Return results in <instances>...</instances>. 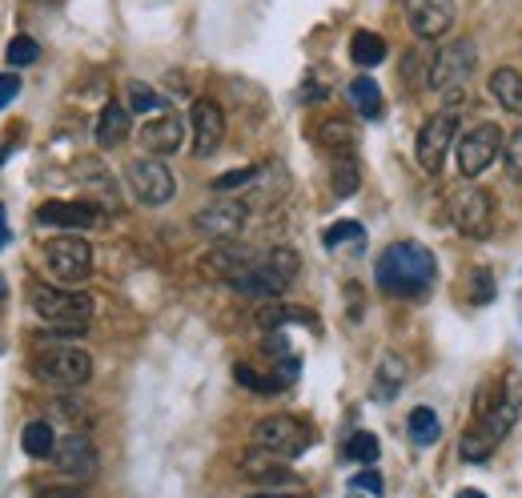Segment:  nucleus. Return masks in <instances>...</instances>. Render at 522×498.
<instances>
[{"label":"nucleus","instance_id":"obj_37","mask_svg":"<svg viewBox=\"0 0 522 498\" xmlns=\"http://www.w3.org/2000/svg\"><path fill=\"white\" fill-rule=\"evenodd\" d=\"M490 298H494V278H490V270H474V274H470V302H474V306H490Z\"/></svg>","mask_w":522,"mask_h":498},{"label":"nucleus","instance_id":"obj_15","mask_svg":"<svg viewBox=\"0 0 522 498\" xmlns=\"http://www.w3.org/2000/svg\"><path fill=\"white\" fill-rule=\"evenodd\" d=\"M57 470L65 474V478H73V482H89L93 474H97V466H101V458H97V446H93V438L85 434V430H69L61 442H57Z\"/></svg>","mask_w":522,"mask_h":498},{"label":"nucleus","instance_id":"obj_24","mask_svg":"<svg viewBox=\"0 0 522 498\" xmlns=\"http://www.w3.org/2000/svg\"><path fill=\"white\" fill-rule=\"evenodd\" d=\"M350 57H354V65H362V69L382 65V61H386V37H378V33H370V29H358V33L350 37Z\"/></svg>","mask_w":522,"mask_h":498},{"label":"nucleus","instance_id":"obj_16","mask_svg":"<svg viewBox=\"0 0 522 498\" xmlns=\"http://www.w3.org/2000/svg\"><path fill=\"white\" fill-rule=\"evenodd\" d=\"M189 125H193V157H213L221 149V141H225V113H221V105L209 101V97L193 101Z\"/></svg>","mask_w":522,"mask_h":498},{"label":"nucleus","instance_id":"obj_4","mask_svg":"<svg viewBox=\"0 0 522 498\" xmlns=\"http://www.w3.org/2000/svg\"><path fill=\"white\" fill-rule=\"evenodd\" d=\"M29 366L45 386H57V390H77V386H85L93 378V354L85 346L53 342V338L33 350Z\"/></svg>","mask_w":522,"mask_h":498},{"label":"nucleus","instance_id":"obj_42","mask_svg":"<svg viewBox=\"0 0 522 498\" xmlns=\"http://www.w3.org/2000/svg\"><path fill=\"white\" fill-rule=\"evenodd\" d=\"M257 498H306V494H257Z\"/></svg>","mask_w":522,"mask_h":498},{"label":"nucleus","instance_id":"obj_22","mask_svg":"<svg viewBox=\"0 0 522 498\" xmlns=\"http://www.w3.org/2000/svg\"><path fill=\"white\" fill-rule=\"evenodd\" d=\"M350 101H354V109H358L366 121H382V113H386V101H382V89H378L374 77L350 81Z\"/></svg>","mask_w":522,"mask_h":498},{"label":"nucleus","instance_id":"obj_23","mask_svg":"<svg viewBox=\"0 0 522 498\" xmlns=\"http://www.w3.org/2000/svg\"><path fill=\"white\" fill-rule=\"evenodd\" d=\"M314 137H318L322 149H330V153H338V157H342V153H354V141H358V137H354V125L342 121V117H326Z\"/></svg>","mask_w":522,"mask_h":498},{"label":"nucleus","instance_id":"obj_29","mask_svg":"<svg viewBox=\"0 0 522 498\" xmlns=\"http://www.w3.org/2000/svg\"><path fill=\"white\" fill-rule=\"evenodd\" d=\"M410 438L418 446H434L442 438V422H438V414L430 406H414L410 410Z\"/></svg>","mask_w":522,"mask_h":498},{"label":"nucleus","instance_id":"obj_7","mask_svg":"<svg viewBox=\"0 0 522 498\" xmlns=\"http://www.w3.org/2000/svg\"><path fill=\"white\" fill-rule=\"evenodd\" d=\"M45 266L57 278V286H85L93 278V245L81 233H61L45 245Z\"/></svg>","mask_w":522,"mask_h":498},{"label":"nucleus","instance_id":"obj_43","mask_svg":"<svg viewBox=\"0 0 522 498\" xmlns=\"http://www.w3.org/2000/svg\"><path fill=\"white\" fill-rule=\"evenodd\" d=\"M5 294H9V282H5V274H0V302H5Z\"/></svg>","mask_w":522,"mask_h":498},{"label":"nucleus","instance_id":"obj_13","mask_svg":"<svg viewBox=\"0 0 522 498\" xmlns=\"http://www.w3.org/2000/svg\"><path fill=\"white\" fill-rule=\"evenodd\" d=\"M193 229L213 245H233L245 229V205L241 201H213L193 213Z\"/></svg>","mask_w":522,"mask_h":498},{"label":"nucleus","instance_id":"obj_3","mask_svg":"<svg viewBox=\"0 0 522 498\" xmlns=\"http://www.w3.org/2000/svg\"><path fill=\"white\" fill-rule=\"evenodd\" d=\"M298 270H302V258L294 254L290 245L253 249L249 266L237 278H229V290H237L245 298H257V302H270V298H278V294H286L294 286Z\"/></svg>","mask_w":522,"mask_h":498},{"label":"nucleus","instance_id":"obj_31","mask_svg":"<svg viewBox=\"0 0 522 498\" xmlns=\"http://www.w3.org/2000/svg\"><path fill=\"white\" fill-rule=\"evenodd\" d=\"M378 454H382V446H378V438L370 430L350 434V442H346V458L350 462H378Z\"/></svg>","mask_w":522,"mask_h":498},{"label":"nucleus","instance_id":"obj_26","mask_svg":"<svg viewBox=\"0 0 522 498\" xmlns=\"http://www.w3.org/2000/svg\"><path fill=\"white\" fill-rule=\"evenodd\" d=\"M406 374H410V366H406L402 354H382V362H378V398H394L402 390Z\"/></svg>","mask_w":522,"mask_h":498},{"label":"nucleus","instance_id":"obj_32","mask_svg":"<svg viewBox=\"0 0 522 498\" xmlns=\"http://www.w3.org/2000/svg\"><path fill=\"white\" fill-rule=\"evenodd\" d=\"M37 57H41V45H37L33 37H25V33H21V37H13V41H9V49H5V61H9L13 69L33 65Z\"/></svg>","mask_w":522,"mask_h":498},{"label":"nucleus","instance_id":"obj_11","mask_svg":"<svg viewBox=\"0 0 522 498\" xmlns=\"http://www.w3.org/2000/svg\"><path fill=\"white\" fill-rule=\"evenodd\" d=\"M454 133H458V109H438L434 117L422 121L418 141H414V157L426 173H442L446 153L454 145Z\"/></svg>","mask_w":522,"mask_h":498},{"label":"nucleus","instance_id":"obj_35","mask_svg":"<svg viewBox=\"0 0 522 498\" xmlns=\"http://www.w3.org/2000/svg\"><path fill=\"white\" fill-rule=\"evenodd\" d=\"M502 161H506V173L514 185H522V125L506 137V149H502Z\"/></svg>","mask_w":522,"mask_h":498},{"label":"nucleus","instance_id":"obj_21","mask_svg":"<svg viewBox=\"0 0 522 498\" xmlns=\"http://www.w3.org/2000/svg\"><path fill=\"white\" fill-rule=\"evenodd\" d=\"M486 85H490V97L506 113H522V73L518 69H494Z\"/></svg>","mask_w":522,"mask_h":498},{"label":"nucleus","instance_id":"obj_28","mask_svg":"<svg viewBox=\"0 0 522 498\" xmlns=\"http://www.w3.org/2000/svg\"><path fill=\"white\" fill-rule=\"evenodd\" d=\"M233 378H237V386H245V390H253V394H278V390H286V382H282L278 370L261 374V370H253V366H245V362L233 366Z\"/></svg>","mask_w":522,"mask_h":498},{"label":"nucleus","instance_id":"obj_6","mask_svg":"<svg viewBox=\"0 0 522 498\" xmlns=\"http://www.w3.org/2000/svg\"><path fill=\"white\" fill-rule=\"evenodd\" d=\"M29 302H33V314L53 326V330H73V334H85L89 318H93V298L89 294H77L69 286H45L37 282L29 290Z\"/></svg>","mask_w":522,"mask_h":498},{"label":"nucleus","instance_id":"obj_18","mask_svg":"<svg viewBox=\"0 0 522 498\" xmlns=\"http://www.w3.org/2000/svg\"><path fill=\"white\" fill-rule=\"evenodd\" d=\"M37 221H41V225H57V229L81 233V229H93V225L101 221V213H97V205H89V201H45V205L37 209Z\"/></svg>","mask_w":522,"mask_h":498},{"label":"nucleus","instance_id":"obj_14","mask_svg":"<svg viewBox=\"0 0 522 498\" xmlns=\"http://www.w3.org/2000/svg\"><path fill=\"white\" fill-rule=\"evenodd\" d=\"M406 25L418 41H442L454 29V0H406Z\"/></svg>","mask_w":522,"mask_h":498},{"label":"nucleus","instance_id":"obj_46","mask_svg":"<svg viewBox=\"0 0 522 498\" xmlns=\"http://www.w3.org/2000/svg\"><path fill=\"white\" fill-rule=\"evenodd\" d=\"M350 498H358V494H350Z\"/></svg>","mask_w":522,"mask_h":498},{"label":"nucleus","instance_id":"obj_27","mask_svg":"<svg viewBox=\"0 0 522 498\" xmlns=\"http://www.w3.org/2000/svg\"><path fill=\"white\" fill-rule=\"evenodd\" d=\"M57 442H61V438L53 434L49 422H29L25 434H21V446H25L29 458H53V454H57Z\"/></svg>","mask_w":522,"mask_h":498},{"label":"nucleus","instance_id":"obj_12","mask_svg":"<svg viewBox=\"0 0 522 498\" xmlns=\"http://www.w3.org/2000/svg\"><path fill=\"white\" fill-rule=\"evenodd\" d=\"M125 181L141 205H169L177 193V181L161 157H137L125 165Z\"/></svg>","mask_w":522,"mask_h":498},{"label":"nucleus","instance_id":"obj_9","mask_svg":"<svg viewBox=\"0 0 522 498\" xmlns=\"http://www.w3.org/2000/svg\"><path fill=\"white\" fill-rule=\"evenodd\" d=\"M446 209H450V221H454V229H458L462 237L478 241V237L490 233V221H494V197H490L482 185H474V181L458 185V189L446 197Z\"/></svg>","mask_w":522,"mask_h":498},{"label":"nucleus","instance_id":"obj_40","mask_svg":"<svg viewBox=\"0 0 522 498\" xmlns=\"http://www.w3.org/2000/svg\"><path fill=\"white\" fill-rule=\"evenodd\" d=\"M13 237H9V225H5V209H0V249H5Z\"/></svg>","mask_w":522,"mask_h":498},{"label":"nucleus","instance_id":"obj_45","mask_svg":"<svg viewBox=\"0 0 522 498\" xmlns=\"http://www.w3.org/2000/svg\"><path fill=\"white\" fill-rule=\"evenodd\" d=\"M73 498H85V494H73Z\"/></svg>","mask_w":522,"mask_h":498},{"label":"nucleus","instance_id":"obj_19","mask_svg":"<svg viewBox=\"0 0 522 498\" xmlns=\"http://www.w3.org/2000/svg\"><path fill=\"white\" fill-rule=\"evenodd\" d=\"M241 474H245L249 482H261V486H286V482H294V470H286V458L261 450V446L245 450Z\"/></svg>","mask_w":522,"mask_h":498},{"label":"nucleus","instance_id":"obj_5","mask_svg":"<svg viewBox=\"0 0 522 498\" xmlns=\"http://www.w3.org/2000/svg\"><path fill=\"white\" fill-rule=\"evenodd\" d=\"M474 65H478V45L470 37L438 49V57L430 61V89L438 97H446V109H458L466 97H470V77H474Z\"/></svg>","mask_w":522,"mask_h":498},{"label":"nucleus","instance_id":"obj_10","mask_svg":"<svg viewBox=\"0 0 522 498\" xmlns=\"http://www.w3.org/2000/svg\"><path fill=\"white\" fill-rule=\"evenodd\" d=\"M458 173L466 177V181H474V177H482L494 161H498V153L506 149V137H502V129L494 125V121H482V125H470L462 137H458Z\"/></svg>","mask_w":522,"mask_h":498},{"label":"nucleus","instance_id":"obj_36","mask_svg":"<svg viewBox=\"0 0 522 498\" xmlns=\"http://www.w3.org/2000/svg\"><path fill=\"white\" fill-rule=\"evenodd\" d=\"M257 165H249V169H229V173H221V177H213V189L217 193H229V189H245V185H253L257 181Z\"/></svg>","mask_w":522,"mask_h":498},{"label":"nucleus","instance_id":"obj_34","mask_svg":"<svg viewBox=\"0 0 522 498\" xmlns=\"http://www.w3.org/2000/svg\"><path fill=\"white\" fill-rule=\"evenodd\" d=\"M322 241H326L330 249H338V245H354V241H366V229H362L358 221H334V225L322 233Z\"/></svg>","mask_w":522,"mask_h":498},{"label":"nucleus","instance_id":"obj_30","mask_svg":"<svg viewBox=\"0 0 522 498\" xmlns=\"http://www.w3.org/2000/svg\"><path fill=\"white\" fill-rule=\"evenodd\" d=\"M290 322H314L306 310H294V306H261L257 310V326L261 330H270V334H278L282 326H290Z\"/></svg>","mask_w":522,"mask_h":498},{"label":"nucleus","instance_id":"obj_1","mask_svg":"<svg viewBox=\"0 0 522 498\" xmlns=\"http://www.w3.org/2000/svg\"><path fill=\"white\" fill-rule=\"evenodd\" d=\"M522 414V374L518 370H506L502 378L486 382L478 390V406H474V422L466 426L462 442H458V454L466 462H486L514 430Z\"/></svg>","mask_w":522,"mask_h":498},{"label":"nucleus","instance_id":"obj_39","mask_svg":"<svg viewBox=\"0 0 522 498\" xmlns=\"http://www.w3.org/2000/svg\"><path fill=\"white\" fill-rule=\"evenodd\" d=\"M17 93H21V77H17V73H0V109L13 105Z\"/></svg>","mask_w":522,"mask_h":498},{"label":"nucleus","instance_id":"obj_25","mask_svg":"<svg viewBox=\"0 0 522 498\" xmlns=\"http://www.w3.org/2000/svg\"><path fill=\"white\" fill-rule=\"evenodd\" d=\"M358 185H362V165H358V157H354V153L334 157V169H330V189H334V197H354Z\"/></svg>","mask_w":522,"mask_h":498},{"label":"nucleus","instance_id":"obj_33","mask_svg":"<svg viewBox=\"0 0 522 498\" xmlns=\"http://www.w3.org/2000/svg\"><path fill=\"white\" fill-rule=\"evenodd\" d=\"M129 113H165V97L153 93L149 85H129Z\"/></svg>","mask_w":522,"mask_h":498},{"label":"nucleus","instance_id":"obj_38","mask_svg":"<svg viewBox=\"0 0 522 498\" xmlns=\"http://www.w3.org/2000/svg\"><path fill=\"white\" fill-rule=\"evenodd\" d=\"M350 490H366V494H382V490H386V482H382V474H378V470H358V474L350 478Z\"/></svg>","mask_w":522,"mask_h":498},{"label":"nucleus","instance_id":"obj_20","mask_svg":"<svg viewBox=\"0 0 522 498\" xmlns=\"http://www.w3.org/2000/svg\"><path fill=\"white\" fill-rule=\"evenodd\" d=\"M129 125H133L129 105L109 101V105L101 109V117H97V145H101V149H117V145L129 137Z\"/></svg>","mask_w":522,"mask_h":498},{"label":"nucleus","instance_id":"obj_2","mask_svg":"<svg viewBox=\"0 0 522 498\" xmlns=\"http://www.w3.org/2000/svg\"><path fill=\"white\" fill-rule=\"evenodd\" d=\"M374 278L386 294L394 298H418L434 286L438 278V262L426 245L418 241H394L378 254V266H374Z\"/></svg>","mask_w":522,"mask_h":498},{"label":"nucleus","instance_id":"obj_44","mask_svg":"<svg viewBox=\"0 0 522 498\" xmlns=\"http://www.w3.org/2000/svg\"><path fill=\"white\" fill-rule=\"evenodd\" d=\"M13 149H17V145H5V149H0V165H5V157H9Z\"/></svg>","mask_w":522,"mask_h":498},{"label":"nucleus","instance_id":"obj_8","mask_svg":"<svg viewBox=\"0 0 522 498\" xmlns=\"http://www.w3.org/2000/svg\"><path fill=\"white\" fill-rule=\"evenodd\" d=\"M253 446L290 462V458H302L314 446V430H310V422H302L294 414H270L253 426Z\"/></svg>","mask_w":522,"mask_h":498},{"label":"nucleus","instance_id":"obj_17","mask_svg":"<svg viewBox=\"0 0 522 498\" xmlns=\"http://www.w3.org/2000/svg\"><path fill=\"white\" fill-rule=\"evenodd\" d=\"M181 141H185V121L177 113H161L141 125V149L149 157H169L181 149Z\"/></svg>","mask_w":522,"mask_h":498},{"label":"nucleus","instance_id":"obj_41","mask_svg":"<svg viewBox=\"0 0 522 498\" xmlns=\"http://www.w3.org/2000/svg\"><path fill=\"white\" fill-rule=\"evenodd\" d=\"M454 498H486V494H482V490H470V486H462Z\"/></svg>","mask_w":522,"mask_h":498}]
</instances>
